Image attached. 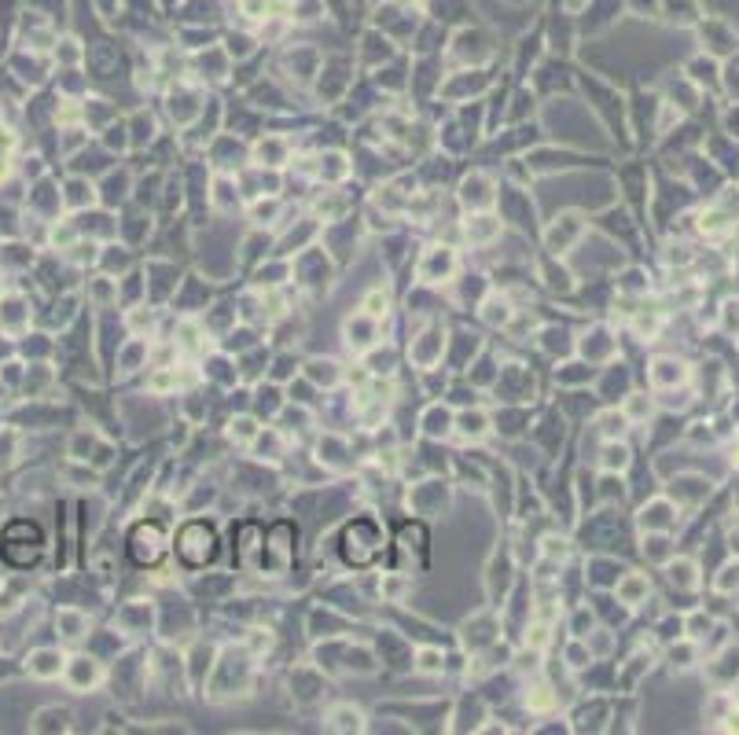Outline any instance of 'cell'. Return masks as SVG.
Masks as SVG:
<instances>
[{
  "label": "cell",
  "instance_id": "6da1fadb",
  "mask_svg": "<svg viewBox=\"0 0 739 735\" xmlns=\"http://www.w3.org/2000/svg\"><path fill=\"white\" fill-rule=\"evenodd\" d=\"M181 555H184L188 563H195V566L206 563L214 555V533L206 530V526H199V522H195V526H188L181 533Z\"/></svg>",
  "mask_w": 739,
  "mask_h": 735
},
{
  "label": "cell",
  "instance_id": "3957f363",
  "mask_svg": "<svg viewBox=\"0 0 739 735\" xmlns=\"http://www.w3.org/2000/svg\"><path fill=\"white\" fill-rule=\"evenodd\" d=\"M732 728H739V717H735V721H732Z\"/></svg>",
  "mask_w": 739,
  "mask_h": 735
},
{
  "label": "cell",
  "instance_id": "7a4b0ae2",
  "mask_svg": "<svg viewBox=\"0 0 739 735\" xmlns=\"http://www.w3.org/2000/svg\"><path fill=\"white\" fill-rule=\"evenodd\" d=\"M162 555V533L158 526H136L133 533V559L136 563H155Z\"/></svg>",
  "mask_w": 739,
  "mask_h": 735
}]
</instances>
